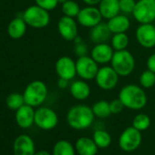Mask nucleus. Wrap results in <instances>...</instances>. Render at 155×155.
Wrapping results in <instances>:
<instances>
[{
    "mask_svg": "<svg viewBox=\"0 0 155 155\" xmlns=\"http://www.w3.org/2000/svg\"><path fill=\"white\" fill-rule=\"evenodd\" d=\"M124 107L132 110L143 109L148 101L147 94L142 87L136 84H128L123 86L118 97Z\"/></svg>",
    "mask_w": 155,
    "mask_h": 155,
    "instance_id": "obj_1",
    "label": "nucleus"
},
{
    "mask_svg": "<svg viewBox=\"0 0 155 155\" xmlns=\"http://www.w3.org/2000/svg\"><path fill=\"white\" fill-rule=\"evenodd\" d=\"M67 122L68 126L76 130H83L91 126L95 115L92 109L84 104L72 106L67 112Z\"/></svg>",
    "mask_w": 155,
    "mask_h": 155,
    "instance_id": "obj_2",
    "label": "nucleus"
},
{
    "mask_svg": "<svg viewBox=\"0 0 155 155\" xmlns=\"http://www.w3.org/2000/svg\"><path fill=\"white\" fill-rule=\"evenodd\" d=\"M135 65L136 62L134 56L128 49L114 51L112 59L110 61V66L120 77L130 76L133 72Z\"/></svg>",
    "mask_w": 155,
    "mask_h": 155,
    "instance_id": "obj_3",
    "label": "nucleus"
},
{
    "mask_svg": "<svg viewBox=\"0 0 155 155\" xmlns=\"http://www.w3.org/2000/svg\"><path fill=\"white\" fill-rule=\"evenodd\" d=\"M48 93V87L43 81H34L26 87L23 96L26 104L32 107H38L45 102Z\"/></svg>",
    "mask_w": 155,
    "mask_h": 155,
    "instance_id": "obj_4",
    "label": "nucleus"
},
{
    "mask_svg": "<svg viewBox=\"0 0 155 155\" xmlns=\"http://www.w3.org/2000/svg\"><path fill=\"white\" fill-rule=\"evenodd\" d=\"M23 19L28 26L34 28H44L50 22L49 11L33 5L28 7L22 15Z\"/></svg>",
    "mask_w": 155,
    "mask_h": 155,
    "instance_id": "obj_5",
    "label": "nucleus"
},
{
    "mask_svg": "<svg viewBox=\"0 0 155 155\" xmlns=\"http://www.w3.org/2000/svg\"><path fill=\"white\" fill-rule=\"evenodd\" d=\"M132 16L140 24L155 21V0H137Z\"/></svg>",
    "mask_w": 155,
    "mask_h": 155,
    "instance_id": "obj_6",
    "label": "nucleus"
},
{
    "mask_svg": "<svg viewBox=\"0 0 155 155\" xmlns=\"http://www.w3.org/2000/svg\"><path fill=\"white\" fill-rule=\"evenodd\" d=\"M119 78L120 76L111 66L104 65L99 68L94 81L101 90L112 91L119 83Z\"/></svg>",
    "mask_w": 155,
    "mask_h": 155,
    "instance_id": "obj_7",
    "label": "nucleus"
},
{
    "mask_svg": "<svg viewBox=\"0 0 155 155\" xmlns=\"http://www.w3.org/2000/svg\"><path fill=\"white\" fill-rule=\"evenodd\" d=\"M99 68V64L91 56L80 57L76 60L77 75L83 81H89L94 80Z\"/></svg>",
    "mask_w": 155,
    "mask_h": 155,
    "instance_id": "obj_8",
    "label": "nucleus"
},
{
    "mask_svg": "<svg viewBox=\"0 0 155 155\" xmlns=\"http://www.w3.org/2000/svg\"><path fill=\"white\" fill-rule=\"evenodd\" d=\"M141 140V131L131 126L126 128L120 135L119 146L125 152H132L140 147Z\"/></svg>",
    "mask_w": 155,
    "mask_h": 155,
    "instance_id": "obj_9",
    "label": "nucleus"
},
{
    "mask_svg": "<svg viewBox=\"0 0 155 155\" xmlns=\"http://www.w3.org/2000/svg\"><path fill=\"white\" fill-rule=\"evenodd\" d=\"M58 117L56 111L48 107H40L35 110V124L43 130H51L57 127Z\"/></svg>",
    "mask_w": 155,
    "mask_h": 155,
    "instance_id": "obj_10",
    "label": "nucleus"
},
{
    "mask_svg": "<svg viewBox=\"0 0 155 155\" xmlns=\"http://www.w3.org/2000/svg\"><path fill=\"white\" fill-rule=\"evenodd\" d=\"M102 16L96 6H87L81 9L76 18L77 22L83 28H92L100 24L102 20Z\"/></svg>",
    "mask_w": 155,
    "mask_h": 155,
    "instance_id": "obj_11",
    "label": "nucleus"
},
{
    "mask_svg": "<svg viewBox=\"0 0 155 155\" xmlns=\"http://www.w3.org/2000/svg\"><path fill=\"white\" fill-rule=\"evenodd\" d=\"M55 70L58 78L70 81L77 76L76 61L68 56H62L56 61Z\"/></svg>",
    "mask_w": 155,
    "mask_h": 155,
    "instance_id": "obj_12",
    "label": "nucleus"
},
{
    "mask_svg": "<svg viewBox=\"0 0 155 155\" xmlns=\"http://www.w3.org/2000/svg\"><path fill=\"white\" fill-rule=\"evenodd\" d=\"M135 38L138 44L144 48L155 47V26L152 23L140 24L135 31Z\"/></svg>",
    "mask_w": 155,
    "mask_h": 155,
    "instance_id": "obj_13",
    "label": "nucleus"
},
{
    "mask_svg": "<svg viewBox=\"0 0 155 155\" xmlns=\"http://www.w3.org/2000/svg\"><path fill=\"white\" fill-rule=\"evenodd\" d=\"M58 31L64 40L74 41L79 33L77 20L73 18L62 16L58 21Z\"/></svg>",
    "mask_w": 155,
    "mask_h": 155,
    "instance_id": "obj_14",
    "label": "nucleus"
},
{
    "mask_svg": "<svg viewBox=\"0 0 155 155\" xmlns=\"http://www.w3.org/2000/svg\"><path fill=\"white\" fill-rule=\"evenodd\" d=\"M114 54V49L108 43L95 44L91 50V57L99 65H107L110 63Z\"/></svg>",
    "mask_w": 155,
    "mask_h": 155,
    "instance_id": "obj_15",
    "label": "nucleus"
},
{
    "mask_svg": "<svg viewBox=\"0 0 155 155\" xmlns=\"http://www.w3.org/2000/svg\"><path fill=\"white\" fill-rule=\"evenodd\" d=\"M13 151L14 155H34L36 146L33 139L27 134L18 136L13 143Z\"/></svg>",
    "mask_w": 155,
    "mask_h": 155,
    "instance_id": "obj_16",
    "label": "nucleus"
},
{
    "mask_svg": "<svg viewBox=\"0 0 155 155\" xmlns=\"http://www.w3.org/2000/svg\"><path fill=\"white\" fill-rule=\"evenodd\" d=\"M16 122L22 129H28L35 124V110L34 107L24 104L21 108L16 110Z\"/></svg>",
    "mask_w": 155,
    "mask_h": 155,
    "instance_id": "obj_17",
    "label": "nucleus"
},
{
    "mask_svg": "<svg viewBox=\"0 0 155 155\" xmlns=\"http://www.w3.org/2000/svg\"><path fill=\"white\" fill-rule=\"evenodd\" d=\"M69 92L72 98L77 101H85L87 100L91 92L90 84L83 80H78L70 83Z\"/></svg>",
    "mask_w": 155,
    "mask_h": 155,
    "instance_id": "obj_18",
    "label": "nucleus"
},
{
    "mask_svg": "<svg viewBox=\"0 0 155 155\" xmlns=\"http://www.w3.org/2000/svg\"><path fill=\"white\" fill-rule=\"evenodd\" d=\"M112 33L110 30L107 23L101 22L97 26L91 28L90 38L92 43L94 44H101V43H107L111 38Z\"/></svg>",
    "mask_w": 155,
    "mask_h": 155,
    "instance_id": "obj_19",
    "label": "nucleus"
},
{
    "mask_svg": "<svg viewBox=\"0 0 155 155\" xmlns=\"http://www.w3.org/2000/svg\"><path fill=\"white\" fill-rule=\"evenodd\" d=\"M108 27L112 34L116 33H126L130 28V20L127 17V15L124 14H119L107 22Z\"/></svg>",
    "mask_w": 155,
    "mask_h": 155,
    "instance_id": "obj_20",
    "label": "nucleus"
},
{
    "mask_svg": "<svg viewBox=\"0 0 155 155\" xmlns=\"http://www.w3.org/2000/svg\"><path fill=\"white\" fill-rule=\"evenodd\" d=\"M98 149L93 139L88 137H81L75 142V150L79 155H96Z\"/></svg>",
    "mask_w": 155,
    "mask_h": 155,
    "instance_id": "obj_21",
    "label": "nucleus"
},
{
    "mask_svg": "<svg viewBox=\"0 0 155 155\" xmlns=\"http://www.w3.org/2000/svg\"><path fill=\"white\" fill-rule=\"evenodd\" d=\"M98 8L102 18L107 20L120 13L119 0H101L98 5Z\"/></svg>",
    "mask_w": 155,
    "mask_h": 155,
    "instance_id": "obj_22",
    "label": "nucleus"
},
{
    "mask_svg": "<svg viewBox=\"0 0 155 155\" xmlns=\"http://www.w3.org/2000/svg\"><path fill=\"white\" fill-rule=\"evenodd\" d=\"M27 23L23 19V18H16L12 19L8 27V36L13 39L21 38L27 31Z\"/></svg>",
    "mask_w": 155,
    "mask_h": 155,
    "instance_id": "obj_23",
    "label": "nucleus"
},
{
    "mask_svg": "<svg viewBox=\"0 0 155 155\" xmlns=\"http://www.w3.org/2000/svg\"><path fill=\"white\" fill-rule=\"evenodd\" d=\"M52 155H76L75 146L66 140H58L53 147Z\"/></svg>",
    "mask_w": 155,
    "mask_h": 155,
    "instance_id": "obj_24",
    "label": "nucleus"
},
{
    "mask_svg": "<svg viewBox=\"0 0 155 155\" xmlns=\"http://www.w3.org/2000/svg\"><path fill=\"white\" fill-rule=\"evenodd\" d=\"M129 36L126 33H116L112 34L110 38V46L114 51L127 49L129 46Z\"/></svg>",
    "mask_w": 155,
    "mask_h": 155,
    "instance_id": "obj_25",
    "label": "nucleus"
},
{
    "mask_svg": "<svg viewBox=\"0 0 155 155\" xmlns=\"http://www.w3.org/2000/svg\"><path fill=\"white\" fill-rule=\"evenodd\" d=\"M92 139L96 143V145L98 146V148H101V149L108 148L111 144V140H112L110 134L104 130H96L93 132Z\"/></svg>",
    "mask_w": 155,
    "mask_h": 155,
    "instance_id": "obj_26",
    "label": "nucleus"
},
{
    "mask_svg": "<svg viewBox=\"0 0 155 155\" xmlns=\"http://www.w3.org/2000/svg\"><path fill=\"white\" fill-rule=\"evenodd\" d=\"M92 111L95 115V117L100 118V119H106L108 118L110 114V102L107 101H96L92 107Z\"/></svg>",
    "mask_w": 155,
    "mask_h": 155,
    "instance_id": "obj_27",
    "label": "nucleus"
},
{
    "mask_svg": "<svg viewBox=\"0 0 155 155\" xmlns=\"http://www.w3.org/2000/svg\"><path fill=\"white\" fill-rule=\"evenodd\" d=\"M81 7L74 0H68L61 5V11L64 16L76 18L81 11Z\"/></svg>",
    "mask_w": 155,
    "mask_h": 155,
    "instance_id": "obj_28",
    "label": "nucleus"
},
{
    "mask_svg": "<svg viewBox=\"0 0 155 155\" xmlns=\"http://www.w3.org/2000/svg\"><path fill=\"white\" fill-rule=\"evenodd\" d=\"M140 86L142 87L144 90L150 89L152 87H155V73L152 72L150 69H145L141 72L139 78Z\"/></svg>",
    "mask_w": 155,
    "mask_h": 155,
    "instance_id": "obj_29",
    "label": "nucleus"
},
{
    "mask_svg": "<svg viewBox=\"0 0 155 155\" xmlns=\"http://www.w3.org/2000/svg\"><path fill=\"white\" fill-rule=\"evenodd\" d=\"M7 106L11 110H18L19 108H21L25 102V99L23 94L20 93H11L7 97L6 100Z\"/></svg>",
    "mask_w": 155,
    "mask_h": 155,
    "instance_id": "obj_30",
    "label": "nucleus"
},
{
    "mask_svg": "<svg viewBox=\"0 0 155 155\" xmlns=\"http://www.w3.org/2000/svg\"><path fill=\"white\" fill-rule=\"evenodd\" d=\"M150 126V119L145 113L137 114L132 120V127L140 131H144Z\"/></svg>",
    "mask_w": 155,
    "mask_h": 155,
    "instance_id": "obj_31",
    "label": "nucleus"
},
{
    "mask_svg": "<svg viewBox=\"0 0 155 155\" xmlns=\"http://www.w3.org/2000/svg\"><path fill=\"white\" fill-rule=\"evenodd\" d=\"M119 5L121 14L132 15L136 5V0H119Z\"/></svg>",
    "mask_w": 155,
    "mask_h": 155,
    "instance_id": "obj_32",
    "label": "nucleus"
},
{
    "mask_svg": "<svg viewBox=\"0 0 155 155\" xmlns=\"http://www.w3.org/2000/svg\"><path fill=\"white\" fill-rule=\"evenodd\" d=\"M35 3L38 7L48 11H51V10H54L58 7V0H35Z\"/></svg>",
    "mask_w": 155,
    "mask_h": 155,
    "instance_id": "obj_33",
    "label": "nucleus"
},
{
    "mask_svg": "<svg viewBox=\"0 0 155 155\" xmlns=\"http://www.w3.org/2000/svg\"><path fill=\"white\" fill-rule=\"evenodd\" d=\"M110 111L111 114H119L122 111V110L125 108L124 105L122 104V102L120 101V100L115 99L113 101H111L110 102Z\"/></svg>",
    "mask_w": 155,
    "mask_h": 155,
    "instance_id": "obj_34",
    "label": "nucleus"
},
{
    "mask_svg": "<svg viewBox=\"0 0 155 155\" xmlns=\"http://www.w3.org/2000/svg\"><path fill=\"white\" fill-rule=\"evenodd\" d=\"M74 51H75V54L78 56V58L83 57V56H87V54H88V47H87V45L82 41V42H81V43L75 44Z\"/></svg>",
    "mask_w": 155,
    "mask_h": 155,
    "instance_id": "obj_35",
    "label": "nucleus"
},
{
    "mask_svg": "<svg viewBox=\"0 0 155 155\" xmlns=\"http://www.w3.org/2000/svg\"><path fill=\"white\" fill-rule=\"evenodd\" d=\"M147 68L155 73V53L151 54L146 61Z\"/></svg>",
    "mask_w": 155,
    "mask_h": 155,
    "instance_id": "obj_36",
    "label": "nucleus"
},
{
    "mask_svg": "<svg viewBox=\"0 0 155 155\" xmlns=\"http://www.w3.org/2000/svg\"><path fill=\"white\" fill-rule=\"evenodd\" d=\"M68 86V81L64 80V79H60V78H58V87L59 89L65 90Z\"/></svg>",
    "mask_w": 155,
    "mask_h": 155,
    "instance_id": "obj_37",
    "label": "nucleus"
},
{
    "mask_svg": "<svg viewBox=\"0 0 155 155\" xmlns=\"http://www.w3.org/2000/svg\"><path fill=\"white\" fill-rule=\"evenodd\" d=\"M87 6H98L101 0H82Z\"/></svg>",
    "mask_w": 155,
    "mask_h": 155,
    "instance_id": "obj_38",
    "label": "nucleus"
},
{
    "mask_svg": "<svg viewBox=\"0 0 155 155\" xmlns=\"http://www.w3.org/2000/svg\"><path fill=\"white\" fill-rule=\"evenodd\" d=\"M34 155H52L50 152H48V150H38L35 152Z\"/></svg>",
    "mask_w": 155,
    "mask_h": 155,
    "instance_id": "obj_39",
    "label": "nucleus"
},
{
    "mask_svg": "<svg viewBox=\"0 0 155 155\" xmlns=\"http://www.w3.org/2000/svg\"><path fill=\"white\" fill-rule=\"evenodd\" d=\"M66 1H68V0H58V4H63V3H65Z\"/></svg>",
    "mask_w": 155,
    "mask_h": 155,
    "instance_id": "obj_40",
    "label": "nucleus"
}]
</instances>
